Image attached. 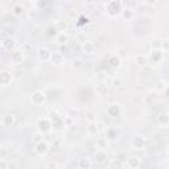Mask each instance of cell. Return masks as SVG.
I'll list each match as a JSON object with an SVG mask.
<instances>
[{
    "label": "cell",
    "instance_id": "2",
    "mask_svg": "<svg viewBox=\"0 0 169 169\" xmlns=\"http://www.w3.org/2000/svg\"><path fill=\"white\" fill-rule=\"evenodd\" d=\"M44 100H45V97H44V94L40 91H36L35 94L32 95V102L35 104H41Z\"/></svg>",
    "mask_w": 169,
    "mask_h": 169
},
{
    "label": "cell",
    "instance_id": "19",
    "mask_svg": "<svg viewBox=\"0 0 169 169\" xmlns=\"http://www.w3.org/2000/svg\"><path fill=\"white\" fill-rule=\"evenodd\" d=\"M132 9H126V11L123 12V17L124 19H131L132 17Z\"/></svg>",
    "mask_w": 169,
    "mask_h": 169
},
{
    "label": "cell",
    "instance_id": "17",
    "mask_svg": "<svg viewBox=\"0 0 169 169\" xmlns=\"http://www.w3.org/2000/svg\"><path fill=\"white\" fill-rule=\"evenodd\" d=\"M136 62H138L139 65H145V63H147V58L144 57V56H138V57H136Z\"/></svg>",
    "mask_w": 169,
    "mask_h": 169
},
{
    "label": "cell",
    "instance_id": "13",
    "mask_svg": "<svg viewBox=\"0 0 169 169\" xmlns=\"http://www.w3.org/2000/svg\"><path fill=\"white\" fill-rule=\"evenodd\" d=\"M9 81H11V74H9L8 72H3V73H1V85H4V86H6Z\"/></svg>",
    "mask_w": 169,
    "mask_h": 169
},
{
    "label": "cell",
    "instance_id": "16",
    "mask_svg": "<svg viewBox=\"0 0 169 169\" xmlns=\"http://www.w3.org/2000/svg\"><path fill=\"white\" fill-rule=\"evenodd\" d=\"M110 168H111V169H122V164H120V161L114 160V161L111 163V165H110Z\"/></svg>",
    "mask_w": 169,
    "mask_h": 169
},
{
    "label": "cell",
    "instance_id": "14",
    "mask_svg": "<svg viewBox=\"0 0 169 169\" xmlns=\"http://www.w3.org/2000/svg\"><path fill=\"white\" fill-rule=\"evenodd\" d=\"M144 144H145V140L143 138H135L134 139V145L136 148H143Z\"/></svg>",
    "mask_w": 169,
    "mask_h": 169
},
{
    "label": "cell",
    "instance_id": "3",
    "mask_svg": "<svg viewBox=\"0 0 169 169\" xmlns=\"http://www.w3.org/2000/svg\"><path fill=\"white\" fill-rule=\"evenodd\" d=\"M127 165H128L129 169H138L139 165H140V159L139 157H129L128 161H127Z\"/></svg>",
    "mask_w": 169,
    "mask_h": 169
},
{
    "label": "cell",
    "instance_id": "21",
    "mask_svg": "<svg viewBox=\"0 0 169 169\" xmlns=\"http://www.w3.org/2000/svg\"><path fill=\"white\" fill-rule=\"evenodd\" d=\"M161 46V42L160 41H153V44H152V48H155V50H159V48H160Z\"/></svg>",
    "mask_w": 169,
    "mask_h": 169
},
{
    "label": "cell",
    "instance_id": "6",
    "mask_svg": "<svg viewBox=\"0 0 169 169\" xmlns=\"http://www.w3.org/2000/svg\"><path fill=\"white\" fill-rule=\"evenodd\" d=\"M13 123H15V116H13V115H6V116L3 118V124L6 127H11Z\"/></svg>",
    "mask_w": 169,
    "mask_h": 169
},
{
    "label": "cell",
    "instance_id": "1",
    "mask_svg": "<svg viewBox=\"0 0 169 169\" xmlns=\"http://www.w3.org/2000/svg\"><path fill=\"white\" fill-rule=\"evenodd\" d=\"M107 114L111 118H116L120 115V108H119L118 104H112V106H110L108 108H107Z\"/></svg>",
    "mask_w": 169,
    "mask_h": 169
},
{
    "label": "cell",
    "instance_id": "7",
    "mask_svg": "<svg viewBox=\"0 0 169 169\" xmlns=\"http://www.w3.org/2000/svg\"><path fill=\"white\" fill-rule=\"evenodd\" d=\"M82 48H83V52H85V53H89V54H90V53L94 52L95 46H94V44L89 41V42H85V44H83Z\"/></svg>",
    "mask_w": 169,
    "mask_h": 169
},
{
    "label": "cell",
    "instance_id": "9",
    "mask_svg": "<svg viewBox=\"0 0 169 169\" xmlns=\"http://www.w3.org/2000/svg\"><path fill=\"white\" fill-rule=\"evenodd\" d=\"M15 45V40L12 37H4V40H3V46L6 49H11L12 46Z\"/></svg>",
    "mask_w": 169,
    "mask_h": 169
},
{
    "label": "cell",
    "instance_id": "18",
    "mask_svg": "<svg viewBox=\"0 0 169 169\" xmlns=\"http://www.w3.org/2000/svg\"><path fill=\"white\" fill-rule=\"evenodd\" d=\"M8 168L9 169H19V168H20V164H19L17 161H11L9 165H8Z\"/></svg>",
    "mask_w": 169,
    "mask_h": 169
},
{
    "label": "cell",
    "instance_id": "10",
    "mask_svg": "<svg viewBox=\"0 0 169 169\" xmlns=\"http://www.w3.org/2000/svg\"><path fill=\"white\" fill-rule=\"evenodd\" d=\"M159 123H160L161 126H166V124H169V115L168 114L159 115Z\"/></svg>",
    "mask_w": 169,
    "mask_h": 169
},
{
    "label": "cell",
    "instance_id": "15",
    "mask_svg": "<svg viewBox=\"0 0 169 169\" xmlns=\"http://www.w3.org/2000/svg\"><path fill=\"white\" fill-rule=\"evenodd\" d=\"M67 40H69V37H67L66 33H60L58 37H57V42L61 44V45H62V44H66V42H67Z\"/></svg>",
    "mask_w": 169,
    "mask_h": 169
},
{
    "label": "cell",
    "instance_id": "8",
    "mask_svg": "<svg viewBox=\"0 0 169 169\" xmlns=\"http://www.w3.org/2000/svg\"><path fill=\"white\" fill-rule=\"evenodd\" d=\"M95 161L97 163H104L106 161V153L103 151H98L95 153Z\"/></svg>",
    "mask_w": 169,
    "mask_h": 169
},
{
    "label": "cell",
    "instance_id": "5",
    "mask_svg": "<svg viewBox=\"0 0 169 169\" xmlns=\"http://www.w3.org/2000/svg\"><path fill=\"white\" fill-rule=\"evenodd\" d=\"M38 56H40V58L42 61H48L49 58H52L50 52H49L48 49H45V48H42V49H40V50H38Z\"/></svg>",
    "mask_w": 169,
    "mask_h": 169
},
{
    "label": "cell",
    "instance_id": "25",
    "mask_svg": "<svg viewBox=\"0 0 169 169\" xmlns=\"http://www.w3.org/2000/svg\"><path fill=\"white\" fill-rule=\"evenodd\" d=\"M120 83H122V82H120V81H114V86H115V87H118V86H120Z\"/></svg>",
    "mask_w": 169,
    "mask_h": 169
},
{
    "label": "cell",
    "instance_id": "23",
    "mask_svg": "<svg viewBox=\"0 0 169 169\" xmlns=\"http://www.w3.org/2000/svg\"><path fill=\"white\" fill-rule=\"evenodd\" d=\"M111 65L112 66H119V60H118V58H112V60H111Z\"/></svg>",
    "mask_w": 169,
    "mask_h": 169
},
{
    "label": "cell",
    "instance_id": "11",
    "mask_svg": "<svg viewBox=\"0 0 169 169\" xmlns=\"http://www.w3.org/2000/svg\"><path fill=\"white\" fill-rule=\"evenodd\" d=\"M52 61H53V63H57V65L62 63V61H63L62 54H61V53H53V56H52Z\"/></svg>",
    "mask_w": 169,
    "mask_h": 169
},
{
    "label": "cell",
    "instance_id": "12",
    "mask_svg": "<svg viewBox=\"0 0 169 169\" xmlns=\"http://www.w3.org/2000/svg\"><path fill=\"white\" fill-rule=\"evenodd\" d=\"M36 151H37V153H40V155L45 153V152L48 151V144H46V143H40V144H37V147H36Z\"/></svg>",
    "mask_w": 169,
    "mask_h": 169
},
{
    "label": "cell",
    "instance_id": "20",
    "mask_svg": "<svg viewBox=\"0 0 169 169\" xmlns=\"http://www.w3.org/2000/svg\"><path fill=\"white\" fill-rule=\"evenodd\" d=\"M13 11H15V15H20L21 12H23V7H20V6H15Z\"/></svg>",
    "mask_w": 169,
    "mask_h": 169
},
{
    "label": "cell",
    "instance_id": "24",
    "mask_svg": "<svg viewBox=\"0 0 169 169\" xmlns=\"http://www.w3.org/2000/svg\"><path fill=\"white\" fill-rule=\"evenodd\" d=\"M6 165H7V163H6V160H1V169H6Z\"/></svg>",
    "mask_w": 169,
    "mask_h": 169
},
{
    "label": "cell",
    "instance_id": "4",
    "mask_svg": "<svg viewBox=\"0 0 169 169\" xmlns=\"http://www.w3.org/2000/svg\"><path fill=\"white\" fill-rule=\"evenodd\" d=\"M78 165H79L81 169H90V166H91V161H90V159H87V157H82V159H79V161H78Z\"/></svg>",
    "mask_w": 169,
    "mask_h": 169
},
{
    "label": "cell",
    "instance_id": "22",
    "mask_svg": "<svg viewBox=\"0 0 169 169\" xmlns=\"http://www.w3.org/2000/svg\"><path fill=\"white\" fill-rule=\"evenodd\" d=\"M89 131L91 132V134H95V132H97V126H95V124H90Z\"/></svg>",
    "mask_w": 169,
    "mask_h": 169
}]
</instances>
